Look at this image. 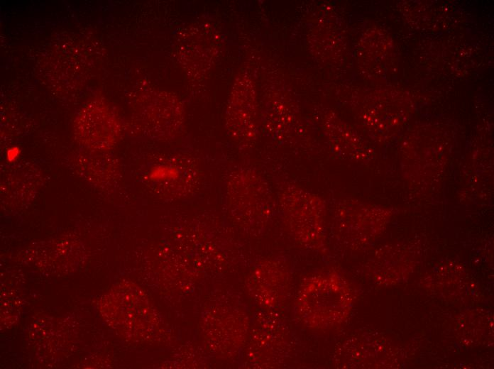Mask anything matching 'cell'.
I'll return each instance as SVG.
<instances>
[{
	"label": "cell",
	"instance_id": "obj_3",
	"mask_svg": "<svg viewBox=\"0 0 494 369\" xmlns=\"http://www.w3.org/2000/svg\"><path fill=\"white\" fill-rule=\"evenodd\" d=\"M20 153L19 148L16 146L12 147L7 150L6 157L9 161L14 160Z\"/></svg>",
	"mask_w": 494,
	"mask_h": 369
},
{
	"label": "cell",
	"instance_id": "obj_1",
	"mask_svg": "<svg viewBox=\"0 0 494 369\" xmlns=\"http://www.w3.org/2000/svg\"><path fill=\"white\" fill-rule=\"evenodd\" d=\"M283 219L290 235L308 248L324 243L325 203L321 197L295 184L285 186L280 196Z\"/></svg>",
	"mask_w": 494,
	"mask_h": 369
},
{
	"label": "cell",
	"instance_id": "obj_2",
	"mask_svg": "<svg viewBox=\"0 0 494 369\" xmlns=\"http://www.w3.org/2000/svg\"><path fill=\"white\" fill-rule=\"evenodd\" d=\"M226 192L230 207L238 214H269L273 204L272 194L258 174L249 170L231 173Z\"/></svg>",
	"mask_w": 494,
	"mask_h": 369
}]
</instances>
